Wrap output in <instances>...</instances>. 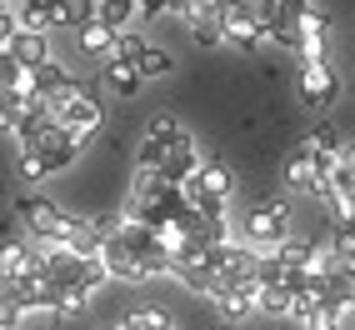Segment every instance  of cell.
<instances>
[{
    "label": "cell",
    "instance_id": "7a4b0ae2",
    "mask_svg": "<svg viewBox=\"0 0 355 330\" xmlns=\"http://www.w3.org/2000/svg\"><path fill=\"white\" fill-rule=\"evenodd\" d=\"M45 115L60 125V130H70L80 140V146H90V140L101 135V125H105V110H101V101L90 96V90L76 80L70 90H60V96H45Z\"/></svg>",
    "mask_w": 355,
    "mask_h": 330
},
{
    "label": "cell",
    "instance_id": "7c38bea8",
    "mask_svg": "<svg viewBox=\"0 0 355 330\" xmlns=\"http://www.w3.org/2000/svg\"><path fill=\"white\" fill-rule=\"evenodd\" d=\"M130 60H135V70H140L146 80H160V76H171V70H175V55H171V51H160L155 40H146Z\"/></svg>",
    "mask_w": 355,
    "mask_h": 330
},
{
    "label": "cell",
    "instance_id": "2e32d148",
    "mask_svg": "<svg viewBox=\"0 0 355 330\" xmlns=\"http://www.w3.org/2000/svg\"><path fill=\"white\" fill-rule=\"evenodd\" d=\"M20 325H26V305L10 290H0V330H20Z\"/></svg>",
    "mask_w": 355,
    "mask_h": 330
},
{
    "label": "cell",
    "instance_id": "277c9868",
    "mask_svg": "<svg viewBox=\"0 0 355 330\" xmlns=\"http://www.w3.org/2000/svg\"><path fill=\"white\" fill-rule=\"evenodd\" d=\"M291 230H295V210H291V200H260V205L245 210L241 241L255 245V250H275Z\"/></svg>",
    "mask_w": 355,
    "mask_h": 330
},
{
    "label": "cell",
    "instance_id": "9c48e42d",
    "mask_svg": "<svg viewBox=\"0 0 355 330\" xmlns=\"http://www.w3.org/2000/svg\"><path fill=\"white\" fill-rule=\"evenodd\" d=\"M6 51L26 65V70H35V65H45V60L55 55V51H51V31H15Z\"/></svg>",
    "mask_w": 355,
    "mask_h": 330
},
{
    "label": "cell",
    "instance_id": "5bb4252c",
    "mask_svg": "<svg viewBox=\"0 0 355 330\" xmlns=\"http://www.w3.org/2000/svg\"><path fill=\"white\" fill-rule=\"evenodd\" d=\"M26 85H31V70L20 65L10 51H0V96H20Z\"/></svg>",
    "mask_w": 355,
    "mask_h": 330
},
{
    "label": "cell",
    "instance_id": "e0dca14e",
    "mask_svg": "<svg viewBox=\"0 0 355 330\" xmlns=\"http://www.w3.org/2000/svg\"><path fill=\"white\" fill-rule=\"evenodd\" d=\"M20 31V20H15V10L10 6H0V51H6V45H10V35Z\"/></svg>",
    "mask_w": 355,
    "mask_h": 330
},
{
    "label": "cell",
    "instance_id": "52a82bcc",
    "mask_svg": "<svg viewBox=\"0 0 355 330\" xmlns=\"http://www.w3.org/2000/svg\"><path fill=\"white\" fill-rule=\"evenodd\" d=\"M155 171L171 180V185H185V180H191V175L200 171V146H196V135H191V130L175 135L171 146L160 150V165H155Z\"/></svg>",
    "mask_w": 355,
    "mask_h": 330
},
{
    "label": "cell",
    "instance_id": "ac0fdd59",
    "mask_svg": "<svg viewBox=\"0 0 355 330\" xmlns=\"http://www.w3.org/2000/svg\"><path fill=\"white\" fill-rule=\"evenodd\" d=\"M135 10L146 15V20H155V15H165V10H171V0H135Z\"/></svg>",
    "mask_w": 355,
    "mask_h": 330
},
{
    "label": "cell",
    "instance_id": "6da1fadb",
    "mask_svg": "<svg viewBox=\"0 0 355 330\" xmlns=\"http://www.w3.org/2000/svg\"><path fill=\"white\" fill-rule=\"evenodd\" d=\"M15 146H20V180H45V175H60V171H70V165L80 160V140L70 135V130H60L51 115H31L26 125L15 130Z\"/></svg>",
    "mask_w": 355,
    "mask_h": 330
},
{
    "label": "cell",
    "instance_id": "30bf717a",
    "mask_svg": "<svg viewBox=\"0 0 355 330\" xmlns=\"http://www.w3.org/2000/svg\"><path fill=\"white\" fill-rule=\"evenodd\" d=\"M115 35H121V31L101 26V20H85V26H76V51L85 60H110L115 55Z\"/></svg>",
    "mask_w": 355,
    "mask_h": 330
},
{
    "label": "cell",
    "instance_id": "ba28073f",
    "mask_svg": "<svg viewBox=\"0 0 355 330\" xmlns=\"http://www.w3.org/2000/svg\"><path fill=\"white\" fill-rule=\"evenodd\" d=\"M101 80H105L110 96H121V101H135V96H140V85H146V76L135 70V60H121V55L101 60Z\"/></svg>",
    "mask_w": 355,
    "mask_h": 330
},
{
    "label": "cell",
    "instance_id": "8992f818",
    "mask_svg": "<svg viewBox=\"0 0 355 330\" xmlns=\"http://www.w3.org/2000/svg\"><path fill=\"white\" fill-rule=\"evenodd\" d=\"M300 101L311 110H330L340 101V76L330 65V55L325 60H300Z\"/></svg>",
    "mask_w": 355,
    "mask_h": 330
},
{
    "label": "cell",
    "instance_id": "d6986e66",
    "mask_svg": "<svg viewBox=\"0 0 355 330\" xmlns=\"http://www.w3.org/2000/svg\"><path fill=\"white\" fill-rule=\"evenodd\" d=\"M105 330H125V325H121V320H115V325H105Z\"/></svg>",
    "mask_w": 355,
    "mask_h": 330
},
{
    "label": "cell",
    "instance_id": "3957f363",
    "mask_svg": "<svg viewBox=\"0 0 355 330\" xmlns=\"http://www.w3.org/2000/svg\"><path fill=\"white\" fill-rule=\"evenodd\" d=\"M185 200H191L200 216H230V196H235V171L220 160V155H210L200 160V171L180 185Z\"/></svg>",
    "mask_w": 355,
    "mask_h": 330
},
{
    "label": "cell",
    "instance_id": "8fae6325",
    "mask_svg": "<svg viewBox=\"0 0 355 330\" xmlns=\"http://www.w3.org/2000/svg\"><path fill=\"white\" fill-rule=\"evenodd\" d=\"M70 85H76V76H70V70L51 55L45 65H35V70H31V85H26V90L45 101V96H60V90H70Z\"/></svg>",
    "mask_w": 355,
    "mask_h": 330
},
{
    "label": "cell",
    "instance_id": "4fadbf2b",
    "mask_svg": "<svg viewBox=\"0 0 355 330\" xmlns=\"http://www.w3.org/2000/svg\"><path fill=\"white\" fill-rule=\"evenodd\" d=\"M135 15H140L135 0H96V6H90V20H101V26H110V31H130Z\"/></svg>",
    "mask_w": 355,
    "mask_h": 330
},
{
    "label": "cell",
    "instance_id": "9a60e30c",
    "mask_svg": "<svg viewBox=\"0 0 355 330\" xmlns=\"http://www.w3.org/2000/svg\"><path fill=\"white\" fill-rule=\"evenodd\" d=\"M330 300H340L355 311V266H340L336 275H330Z\"/></svg>",
    "mask_w": 355,
    "mask_h": 330
},
{
    "label": "cell",
    "instance_id": "5b68a950",
    "mask_svg": "<svg viewBox=\"0 0 355 330\" xmlns=\"http://www.w3.org/2000/svg\"><path fill=\"white\" fill-rule=\"evenodd\" d=\"M15 220L26 225V235H40V241H55L60 245V235L70 225V210L51 196H20L15 200Z\"/></svg>",
    "mask_w": 355,
    "mask_h": 330
}]
</instances>
